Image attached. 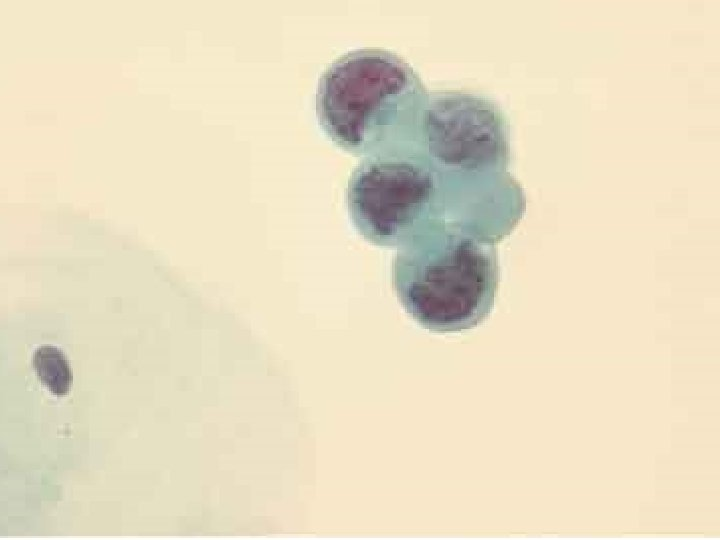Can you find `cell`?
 I'll list each match as a JSON object with an SVG mask.
<instances>
[{
	"label": "cell",
	"mask_w": 720,
	"mask_h": 540,
	"mask_svg": "<svg viewBox=\"0 0 720 540\" xmlns=\"http://www.w3.org/2000/svg\"><path fill=\"white\" fill-rule=\"evenodd\" d=\"M421 152L435 166L451 169H506L509 131L489 99L460 90L429 93Z\"/></svg>",
	"instance_id": "4"
},
{
	"label": "cell",
	"mask_w": 720,
	"mask_h": 540,
	"mask_svg": "<svg viewBox=\"0 0 720 540\" xmlns=\"http://www.w3.org/2000/svg\"><path fill=\"white\" fill-rule=\"evenodd\" d=\"M393 285L406 312L424 328L457 332L490 314L499 281L493 243L438 227L398 249Z\"/></svg>",
	"instance_id": "2"
},
{
	"label": "cell",
	"mask_w": 720,
	"mask_h": 540,
	"mask_svg": "<svg viewBox=\"0 0 720 540\" xmlns=\"http://www.w3.org/2000/svg\"><path fill=\"white\" fill-rule=\"evenodd\" d=\"M429 92L403 58L383 49H358L321 75L316 115L339 147L367 157L421 152Z\"/></svg>",
	"instance_id": "1"
},
{
	"label": "cell",
	"mask_w": 720,
	"mask_h": 540,
	"mask_svg": "<svg viewBox=\"0 0 720 540\" xmlns=\"http://www.w3.org/2000/svg\"><path fill=\"white\" fill-rule=\"evenodd\" d=\"M33 366L40 381L57 396L68 393L72 373L65 355L57 347L44 345L35 351Z\"/></svg>",
	"instance_id": "5"
},
{
	"label": "cell",
	"mask_w": 720,
	"mask_h": 540,
	"mask_svg": "<svg viewBox=\"0 0 720 540\" xmlns=\"http://www.w3.org/2000/svg\"><path fill=\"white\" fill-rule=\"evenodd\" d=\"M347 207L356 230L386 248L445 226L437 173L422 152L363 158L348 181Z\"/></svg>",
	"instance_id": "3"
}]
</instances>
